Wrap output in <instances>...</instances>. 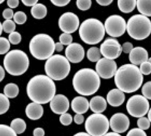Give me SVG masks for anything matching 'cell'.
<instances>
[{"label":"cell","instance_id":"4fadbf2b","mask_svg":"<svg viewBox=\"0 0 151 136\" xmlns=\"http://www.w3.org/2000/svg\"><path fill=\"white\" fill-rule=\"evenodd\" d=\"M96 69L99 77L104 79H109L115 75L117 70V65L113 59L104 57L97 61Z\"/></svg>","mask_w":151,"mask_h":136},{"label":"cell","instance_id":"ab89813d","mask_svg":"<svg viewBox=\"0 0 151 136\" xmlns=\"http://www.w3.org/2000/svg\"><path fill=\"white\" fill-rule=\"evenodd\" d=\"M151 82H148L144 84L142 89V94L147 99H151Z\"/></svg>","mask_w":151,"mask_h":136},{"label":"cell","instance_id":"8992f818","mask_svg":"<svg viewBox=\"0 0 151 136\" xmlns=\"http://www.w3.org/2000/svg\"><path fill=\"white\" fill-rule=\"evenodd\" d=\"M3 64L5 69L12 75H21L29 67V57L25 53L19 49H14L8 52L5 56Z\"/></svg>","mask_w":151,"mask_h":136},{"label":"cell","instance_id":"e0dca14e","mask_svg":"<svg viewBox=\"0 0 151 136\" xmlns=\"http://www.w3.org/2000/svg\"><path fill=\"white\" fill-rule=\"evenodd\" d=\"M50 102L51 110L56 114L65 113L68 111L69 108V99L62 94L55 95Z\"/></svg>","mask_w":151,"mask_h":136},{"label":"cell","instance_id":"f35d334b","mask_svg":"<svg viewBox=\"0 0 151 136\" xmlns=\"http://www.w3.org/2000/svg\"><path fill=\"white\" fill-rule=\"evenodd\" d=\"M59 120L63 125L68 126L72 123L73 118L70 114L65 112L61 114Z\"/></svg>","mask_w":151,"mask_h":136},{"label":"cell","instance_id":"2e32d148","mask_svg":"<svg viewBox=\"0 0 151 136\" xmlns=\"http://www.w3.org/2000/svg\"><path fill=\"white\" fill-rule=\"evenodd\" d=\"M111 128L114 132L118 133L125 132L130 126V120L125 114L118 113L111 117L109 122Z\"/></svg>","mask_w":151,"mask_h":136},{"label":"cell","instance_id":"ac0fdd59","mask_svg":"<svg viewBox=\"0 0 151 136\" xmlns=\"http://www.w3.org/2000/svg\"><path fill=\"white\" fill-rule=\"evenodd\" d=\"M129 60L132 64L136 66L148 60V54L147 50L141 46L133 48L129 56Z\"/></svg>","mask_w":151,"mask_h":136},{"label":"cell","instance_id":"bcb514c9","mask_svg":"<svg viewBox=\"0 0 151 136\" xmlns=\"http://www.w3.org/2000/svg\"><path fill=\"white\" fill-rule=\"evenodd\" d=\"M7 4L11 9L15 8L19 5V0H7Z\"/></svg>","mask_w":151,"mask_h":136},{"label":"cell","instance_id":"8d00e7d4","mask_svg":"<svg viewBox=\"0 0 151 136\" xmlns=\"http://www.w3.org/2000/svg\"><path fill=\"white\" fill-rule=\"evenodd\" d=\"M73 36L70 33H64L59 36V42L63 45L68 46L72 43Z\"/></svg>","mask_w":151,"mask_h":136},{"label":"cell","instance_id":"83f0119b","mask_svg":"<svg viewBox=\"0 0 151 136\" xmlns=\"http://www.w3.org/2000/svg\"><path fill=\"white\" fill-rule=\"evenodd\" d=\"M101 55L100 49L95 46L88 49L87 53L88 59L92 62H97L101 59Z\"/></svg>","mask_w":151,"mask_h":136},{"label":"cell","instance_id":"44dd1931","mask_svg":"<svg viewBox=\"0 0 151 136\" xmlns=\"http://www.w3.org/2000/svg\"><path fill=\"white\" fill-rule=\"evenodd\" d=\"M72 110L77 114H84L87 112L89 108V102L87 99L78 96L73 99L71 103Z\"/></svg>","mask_w":151,"mask_h":136},{"label":"cell","instance_id":"4dcf8cb0","mask_svg":"<svg viewBox=\"0 0 151 136\" xmlns=\"http://www.w3.org/2000/svg\"><path fill=\"white\" fill-rule=\"evenodd\" d=\"M3 30L7 33H10L15 30L16 23L11 19L6 20L2 24Z\"/></svg>","mask_w":151,"mask_h":136},{"label":"cell","instance_id":"5bb4252c","mask_svg":"<svg viewBox=\"0 0 151 136\" xmlns=\"http://www.w3.org/2000/svg\"><path fill=\"white\" fill-rule=\"evenodd\" d=\"M60 29L64 33H73L79 27V20L78 16L72 12H66L61 15L58 21Z\"/></svg>","mask_w":151,"mask_h":136},{"label":"cell","instance_id":"e575fe53","mask_svg":"<svg viewBox=\"0 0 151 136\" xmlns=\"http://www.w3.org/2000/svg\"><path fill=\"white\" fill-rule=\"evenodd\" d=\"M17 134L10 127L0 124V136H17Z\"/></svg>","mask_w":151,"mask_h":136},{"label":"cell","instance_id":"8fae6325","mask_svg":"<svg viewBox=\"0 0 151 136\" xmlns=\"http://www.w3.org/2000/svg\"><path fill=\"white\" fill-rule=\"evenodd\" d=\"M104 25L106 32L112 37H120L127 30L125 20L119 15L109 16L106 20Z\"/></svg>","mask_w":151,"mask_h":136},{"label":"cell","instance_id":"f907efd6","mask_svg":"<svg viewBox=\"0 0 151 136\" xmlns=\"http://www.w3.org/2000/svg\"><path fill=\"white\" fill-rule=\"evenodd\" d=\"M64 45L60 42L55 43V51L58 52H60L62 51L64 48Z\"/></svg>","mask_w":151,"mask_h":136},{"label":"cell","instance_id":"6f0895ef","mask_svg":"<svg viewBox=\"0 0 151 136\" xmlns=\"http://www.w3.org/2000/svg\"><path fill=\"white\" fill-rule=\"evenodd\" d=\"M5 0H0V4L2 3Z\"/></svg>","mask_w":151,"mask_h":136},{"label":"cell","instance_id":"7a4b0ae2","mask_svg":"<svg viewBox=\"0 0 151 136\" xmlns=\"http://www.w3.org/2000/svg\"><path fill=\"white\" fill-rule=\"evenodd\" d=\"M114 76V82L118 88L127 93L138 90L144 79L139 68L132 64L121 66Z\"/></svg>","mask_w":151,"mask_h":136},{"label":"cell","instance_id":"f6af8a7d","mask_svg":"<svg viewBox=\"0 0 151 136\" xmlns=\"http://www.w3.org/2000/svg\"><path fill=\"white\" fill-rule=\"evenodd\" d=\"M84 117L82 114H77L74 116V120L75 122L78 125H80L83 122Z\"/></svg>","mask_w":151,"mask_h":136},{"label":"cell","instance_id":"d590c367","mask_svg":"<svg viewBox=\"0 0 151 136\" xmlns=\"http://www.w3.org/2000/svg\"><path fill=\"white\" fill-rule=\"evenodd\" d=\"M9 34L8 36V40L10 43L13 45H17L21 42L22 37L19 33L14 31Z\"/></svg>","mask_w":151,"mask_h":136},{"label":"cell","instance_id":"52a82bcc","mask_svg":"<svg viewBox=\"0 0 151 136\" xmlns=\"http://www.w3.org/2000/svg\"><path fill=\"white\" fill-rule=\"evenodd\" d=\"M70 64L65 56L53 55L47 59L45 70L47 76L53 80L60 81L67 77L70 72Z\"/></svg>","mask_w":151,"mask_h":136},{"label":"cell","instance_id":"ee69618b","mask_svg":"<svg viewBox=\"0 0 151 136\" xmlns=\"http://www.w3.org/2000/svg\"><path fill=\"white\" fill-rule=\"evenodd\" d=\"M133 48V44L132 43L129 42L124 43L122 46V52L125 54H129Z\"/></svg>","mask_w":151,"mask_h":136},{"label":"cell","instance_id":"d6986e66","mask_svg":"<svg viewBox=\"0 0 151 136\" xmlns=\"http://www.w3.org/2000/svg\"><path fill=\"white\" fill-rule=\"evenodd\" d=\"M125 99V95L123 92L117 89L111 90L107 96L108 102L113 107H119L122 105Z\"/></svg>","mask_w":151,"mask_h":136},{"label":"cell","instance_id":"9a60e30c","mask_svg":"<svg viewBox=\"0 0 151 136\" xmlns=\"http://www.w3.org/2000/svg\"><path fill=\"white\" fill-rule=\"evenodd\" d=\"M65 54V57L69 62L77 64L81 62L84 59L85 51L81 44L72 43L66 48Z\"/></svg>","mask_w":151,"mask_h":136},{"label":"cell","instance_id":"f546056e","mask_svg":"<svg viewBox=\"0 0 151 136\" xmlns=\"http://www.w3.org/2000/svg\"><path fill=\"white\" fill-rule=\"evenodd\" d=\"M10 44L6 38L0 37V55L7 54L10 48Z\"/></svg>","mask_w":151,"mask_h":136},{"label":"cell","instance_id":"9f6ffc18","mask_svg":"<svg viewBox=\"0 0 151 136\" xmlns=\"http://www.w3.org/2000/svg\"><path fill=\"white\" fill-rule=\"evenodd\" d=\"M3 31V28L2 26V24H1V22H0V36H1V33H2Z\"/></svg>","mask_w":151,"mask_h":136},{"label":"cell","instance_id":"11a10c76","mask_svg":"<svg viewBox=\"0 0 151 136\" xmlns=\"http://www.w3.org/2000/svg\"><path fill=\"white\" fill-rule=\"evenodd\" d=\"M148 114H147V116H148V119L149 121L151 122V109H150V110H149L148 111Z\"/></svg>","mask_w":151,"mask_h":136},{"label":"cell","instance_id":"db71d44e","mask_svg":"<svg viewBox=\"0 0 151 136\" xmlns=\"http://www.w3.org/2000/svg\"><path fill=\"white\" fill-rule=\"evenodd\" d=\"M74 136H90L89 134H88L87 132H78L77 134L74 135Z\"/></svg>","mask_w":151,"mask_h":136},{"label":"cell","instance_id":"30bf717a","mask_svg":"<svg viewBox=\"0 0 151 136\" xmlns=\"http://www.w3.org/2000/svg\"><path fill=\"white\" fill-rule=\"evenodd\" d=\"M128 112L132 117H143L148 112L149 103L147 99L144 96L136 95L132 96L128 101L127 104Z\"/></svg>","mask_w":151,"mask_h":136},{"label":"cell","instance_id":"816d5d0a","mask_svg":"<svg viewBox=\"0 0 151 136\" xmlns=\"http://www.w3.org/2000/svg\"><path fill=\"white\" fill-rule=\"evenodd\" d=\"M5 75V72L4 69L0 65V82L2 81L4 79Z\"/></svg>","mask_w":151,"mask_h":136},{"label":"cell","instance_id":"603a6c76","mask_svg":"<svg viewBox=\"0 0 151 136\" xmlns=\"http://www.w3.org/2000/svg\"><path fill=\"white\" fill-rule=\"evenodd\" d=\"M47 9L46 6L40 3H37L32 7L31 10V15L35 19H42L45 17L47 14Z\"/></svg>","mask_w":151,"mask_h":136},{"label":"cell","instance_id":"f1b7e54d","mask_svg":"<svg viewBox=\"0 0 151 136\" xmlns=\"http://www.w3.org/2000/svg\"><path fill=\"white\" fill-rule=\"evenodd\" d=\"M10 102L8 98L0 93V115L5 113L9 109Z\"/></svg>","mask_w":151,"mask_h":136},{"label":"cell","instance_id":"d4e9b609","mask_svg":"<svg viewBox=\"0 0 151 136\" xmlns=\"http://www.w3.org/2000/svg\"><path fill=\"white\" fill-rule=\"evenodd\" d=\"M151 0H137V10L142 14L148 17L151 16Z\"/></svg>","mask_w":151,"mask_h":136},{"label":"cell","instance_id":"277c9868","mask_svg":"<svg viewBox=\"0 0 151 136\" xmlns=\"http://www.w3.org/2000/svg\"><path fill=\"white\" fill-rule=\"evenodd\" d=\"M79 28L81 39L88 44L99 43L105 35L104 25L100 20L94 18L86 19L81 24Z\"/></svg>","mask_w":151,"mask_h":136},{"label":"cell","instance_id":"3957f363","mask_svg":"<svg viewBox=\"0 0 151 136\" xmlns=\"http://www.w3.org/2000/svg\"><path fill=\"white\" fill-rule=\"evenodd\" d=\"M101 84L100 77L96 71L84 68L77 71L73 79L75 90L81 95L89 96L99 90Z\"/></svg>","mask_w":151,"mask_h":136},{"label":"cell","instance_id":"836d02e7","mask_svg":"<svg viewBox=\"0 0 151 136\" xmlns=\"http://www.w3.org/2000/svg\"><path fill=\"white\" fill-rule=\"evenodd\" d=\"M140 72L142 75H149L151 72V58L148 60L142 62L140 64L139 69Z\"/></svg>","mask_w":151,"mask_h":136},{"label":"cell","instance_id":"ba28073f","mask_svg":"<svg viewBox=\"0 0 151 136\" xmlns=\"http://www.w3.org/2000/svg\"><path fill=\"white\" fill-rule=\"evenodd\" d=\"M127 30L131 38L137 41L147 38L151 33V22L148 17L142 14L134 15L127 23Z\"/></svg>","mask_w":151,"mask_h":136},{"label":"cell","instance_id":"1f68e13d","mask_svg":"<svg viewBox=\"0 0 151 136\" xmlns=\"http://www.w3.org/2000/svg\"><path fill=\"white\" fill-rule=\"evenodd\" d=\"M15 23L18 25H22L26 22L27 16L25 13L23 11L17 12L14 14L13 17Z\"/></svg>","mask_w":151,"mask_h":136},{"label":"cell","instance_id":"7dc6e473","mask_svg":"<svg viewBox=\"0 0 151 136\" xmlns=\"http://www.w3.org/2000/svg\"><path fill=\"white\" fill-rule=\"evenodd\" d=\"M39 0H21L25 6L27 7H32L38 2Z\"/></svg>","mask_w":151,"mask_h":136},{"label":"cell","instance_id":"7c38bea8","mask_svg":"<svg viewBox=\"0 0 151 136\" xmlns=\"http://www.w3.org/2000/svg\"><path fill=\"white\" fill-rule=\"evenodd\" d=\"M100 50L104 58L113 60L118 58L122 52V46L117 40L113 37L106 39L101 44Z\"/></svg>","mask_w":151,"mask_h":136},{"label":"cell","instance_id":"7bdbcfd3","mask_svg":"<svg viewBox=\"0 0 151 136\" xmlns=\"http://www.w3.org/2000/svg\"><path fill=\"white\" fill-rule=\"evenodd\" d=\"M54 5L59 7H63L67 5L71 0H50Z\"/></svg>","mask_w":151,"mask_h":136},{"label":"cell","instance_id":"d6a6232c","mask_svg":"<svg viewBox=\"0 0 151 136\" xmlns=\"http://www.w3.org/2000/svg\"><path fill=\"white\" fill-rule=\"evenodd\" d=\"M92 0H77V7L81 11H85L90 9L92 6Z\"/></svg>","mask_w":151,"mask_h":136},{"label":"cell","instance_id":"ffe728a7","mask_svg":"<svg viewBox=\"0 0 151 136\" xmlns=\"http://www.w3.org/2000/svg\"><path fill=\"white\" fill-rule=\"evenodd\" d=\"M26 114L27 117L31 120H39L44 114V109L41 104L33 102L27 106Z\"/></svg>","mask_w":151,"mask_h":136},{"label":"cell","instance_id":"681fc988","mask_svg":"<svg viewBox=\"0 0 151 136\" xmlns=\"http://www.w3.org/2000/svg\"><path fill=\"white\" fill-rule=\"evenodd\" d=\"M96 1L100 5L106 6L110 5L114 0H96Z\"/></svg>","mask_w":151,"mask_h":136},{"label":"cell","instance_id":"7402d4cb","mask_svg":"<svg viewBox=\"0 0 151 136\" xmlns=\"http://www.w3.org/2000/svg\"><path fill=\"white\" fill-rule=\"evenodd\" d=\"M107 103L105 99L100 96L94 97L89 103V107L93 112L95 113H101L106 110Z\"/></svg>","mask_w":151,"mask_h":136},{"label":"cell","instance_id":"b9f144b4","mask_svg":"<svg viewBox=\"0 0 151 136\" xmlns=\"http://www.w3.org/2000/svg\"><path fill=\"white\" fill-rule=\"evenodd\" d=\"M14 13L12 9L11 8H6L3 11L2 16L6 20L11 19L13 17Z\"/></svg>","mask_w":151,"mask_h":136},{"label":"cell","instance_id":"cb8c5ba5","mask_svg":"<svg viewBox=\"0 0 151 136\" xmlns=\"http://www.w3.org/2000/svg\"><path fill=\"white\" fill-rule=\"evenodd\" d=\"M137 0H118V7L119 10L125 14L132 12L135 9Z\"/></svg>","mask_w":151,"mask_h":136},{"label":"cell","instance_id":"74e56055","mask_svg":"<svg viewBox=\"0 0 151 136\" xmlns=\"http://www.w3.org/2000/svg\"><path fill=\"white\" fill-rule=\"evenodd\" d=\"M137 124L139 128L143 130H146L150 127V122L147 118L142 117H139Z\"/></svg>","mask_w":151,"mask_h":136},{"label":"cell","instance_id":"60d3db41","mask_svg":"<svg viewBox=\"0 0 151 136\" xmlns=\"http://www.w3.org/2000/svg\"><path fill=\"white\" fill-rule=\"evenodd\" d=\"M127 136H147L144 130L140 128H134L128 132Z\"/></svg>","mask_w":151,"mask_h":136},{"label":"cell","instance_id":"9c48e42d","mask_svg":"<svg viewBox=\"0 0 151 136\" xmlns=\"http://www.w3.org/2000/svg\"><path fill=\"white\" fill-rule=\"evenodd\" d=\"M109 127L108 119L101 113L91 114L85 122V128L90 136H103L107 133Z\"/></svg>","mask_w":151,"mask_h":136},{"label":"cell","instance_id":"f5cc1de1","mask_svg":"<svg viewBox=\"0 0 151 136\" xmlns=\"http://www.w3.org/2000/svg\"><path fill=\"white\" fill-rule=\"evenodd\" d=\"M104 136H121L120 134L119 133H117V132H109V133H107L105 134V135Z\"/></svg>","mask_w":151,"mask_h":136},{"label":"cell","instance_id":"5b68a950","mask_svg":"<svg viewBox=\"0 0 151 136\" xmlns=\"http://www.w3.org/2000/svg\"><path fill=\"white\" fill-rule=\"evenodd\" d=\"M54 40L45 34H39L33 37L30 41L29 49L32 55L40 60H47L55 51Z\"/></svg>","mask_w":151,"mask_h":136},{"label":"cell","instance_id":"6da1fadb","mask_svg":"<svg viewBox=\"0 0 151 136\" xmlns=\"http://www.w3.org/2000/svg\"><path fill=\"white\" fill-rule=\"evenodd\" d=\"M56 87L53 80L42 75L35 76L29 81L27 87L28 97L33 102L45 104L55 95Z\"/></svg>","mask_w":151,"mask_h":136},{"label":"cell","instance_id":"4316f807","mask_svg":"<svg viewBox=\"0 0 151 136\" xmlns=\"http://www.w3.org/2000/svg\"><path fill=\"white\" fill-rule=\"evenodd\" d=\"M19 92V87L15 84H8L4 88V95L8 98H14L18 95Z\"/></svg>","mask_w":151,"mask_h":136},{"label":"cell","instance_id":"c3c4849f","mask_svg":"<svg viewBox=\"0 0 151 136\" xmlns=\"http://www.w3.org/2000/svg\"><path fill=\"white\" fill-rule=\"evenodd\" d=\"M45 133V131L41 127H37L34 129L33 132V135L35 136H44Z\"/></svg>","mask_w":151,"mask_h":136},{"label":"cell","instance_id":"484cf974","mask_svg":"<svg viewBox=\"0 0 151 136\" xmlns=\"http://www.w3.org/2000/svg\"><path fill=\"white\" fill-rule=\"evenodd\" d=\"M11 127L17 134H22L26 129V124L24 120L21 118H16L12 121Z\"/></svg>","mask_w":151,"mask_h":136}]
</instances>
